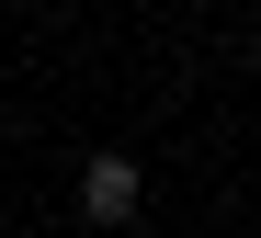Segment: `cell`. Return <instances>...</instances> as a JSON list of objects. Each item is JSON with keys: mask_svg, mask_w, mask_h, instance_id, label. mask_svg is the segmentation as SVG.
<instances>
[{"mask_svg": "<svg viewBox=\"0 0 261 238\" xmlns=\"http://www.w3.org/2000/svg\"><path fill=\"white\" fill-rule=\"evenodd\" d=\"M137 204H148V181H137L125 148H91V159H80V216H91V227H137Z\"/></svg>", "mask_w": 261, "mask_h": 238, "instance_id": "6da1fadb", "label": "cell"}]
</instances>
